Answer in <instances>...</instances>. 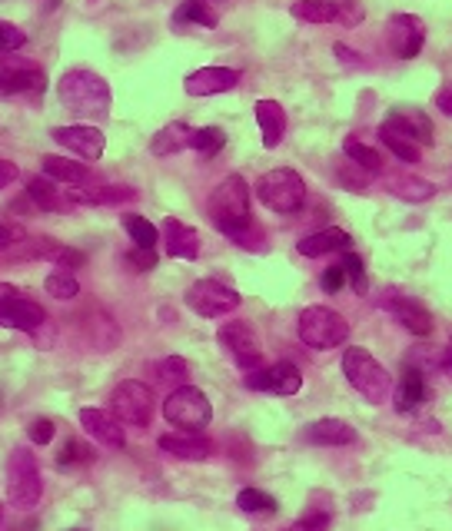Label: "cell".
<instances>
[{
	"label": "cell",
	"instance_id": "cell-1",
	"mask_svg": "<svg viewBox=\"0 0 452 531\" xmlns=\"http://www.w3.org/2000/svg\"><path fill=\"white\" fill-rule=\"evenodd\" d=\"M57 97L70 113H77L80 120H104L113 103L110 83L87 67L67 70V74L57 80Z\"/></svg>",
	"mask_w": 452,
	"mask_h": 531
},
{
	"label": "cell",
	"instance_id": "cell-2",
	"mask_svg": "<svg viewBox=\"0 0 452 531\" xmlns=\"http://www.w3.org/2000/svg\"><path fill=\"white\" fill-rule=\"evenodd\" d=\"M207 216L213 220V226L230 239L243 236L246 229L253 226V220H250V186H246V180L240 173H230L226 180L217 183V190H213L210 200H207Z\"/></svg>",
	"mask_w": 452,
	"mask_h": 531
},
{
	"label": "cell",
	"instance_id": "cell-3",
	"mask_svg": "<svg viewBox=\"0 0 452 531\" xmlns=\"http://www.w3.org/2000/svg\"><path fill=\"white\" fill-rule=\"evenodd\" d=\"M343 376L366 402H373V405H383L389 395H393V379H389V372L383 369V362L373 359L359 346H349L343 352Z\"/></svg>",
	"mask_w": 452,
	"mask_h": 531
},
{
	"label": "cell",
	"instance_id": "cell-4",
	"mask_svg": "<svg viewBox=\"0 0 452 531\" xmlns=\"http://www.w3.org/2000/svg\"><path fill=\"white\" fill-rule=\"evenodd\" d=\"M40 495H44V482H40L37 458L30 449H14L7 458V502L17 512H30L37 508Z\"/></svg>",
	"mask_w": 452,
	"mask_h": 531
},
{
	"label": "cell",
	"instance_id": "cell-5",
	"mask_svg": "<svg viewBox=\"0 0 452 531\" xmlns=\"http://www.w3.org/2000/svg\"><path fill=\"white\" fill-rule=\"evenodd\" d=\"M296 329H300L303 346L320 349V352L343 346V342L349 339V322L339 316L336 309H330V306H306L300 312V322H296Z\"/></svg>",
	"mask_w": 452,
	"mask_h": 531
},
{
	"label": "cell",
	"instance_id": "cell-6",
	"mask_svg": "<svg viewBox=\"0 0 452 531\" xmlns=\"http://www.w3.org/2000/svg\"><path fill=\"white\" fill-rule=\"evenodd\" d=\"M256 196L273 213H296L306 203V183L296 170L280 166V170H270L256 180Z\"/></svg>",
	"mask_w": 452,
	"mask_h": 531
},
{
	"label": "cell",
	"instance_id": "cell-7",
	"mask_svg": "<svg viewBox=\"0 0 452 531\" xmlns=\"http://www.w3.org/2000/svg\"><path fill=\"white\" fill-rule=\"evenodd\" d=\"M163 419L177 425L180 432H203L213 419V405L197 385H180L163 402Z\"/></svg>",
	"mask_w": 452,
	"mask_h": 531
},
{
	"label": "cell",
	"instance_id": "cell-8",
	"mask_svg": "<svg viewBox=\"0 0 452 531\" xmlns=\"http://www.w3.org/2000/svg\"><path fill=\"white\" fill-rule=\"evenodd\" d=\"M110 412L117 415L123 425L147 429V425L153 422V412H157V399H153L150 385H143L137 379H127L110 392Z\"/></svg>",
	"mask_w": 452,
	"mask_h": 531
},
{
	"label": "cell",
	"instance_id": "cell-9",
	"mask_svg": "<svg viewBox=\"0 0 452 531\" xmlns=\"http://www.w3.org/2000/svg\"><path fill=\"white\" fill-rule=\"evenodd\" d=\"M290 14L306 24H339V27H359L366 17V7L359 0H300L290 7Z\"/></svg>",
	"mask_w": 452,
	"mask_h": 531
},
{
	"label": "cell",
	"instance_id": "cell-10",
	"mask_svg": "<svg viewBox=\"0 0 452 531\" xmlns=\"http://www.w3.org/2000/svg\"><path fill=\"white\" fill-rule=\"evenodd\" d=\"M183 303L203 319H220L240 306V293H236L233 286L220 283V279H197V283L187 289Z\"/></svg>",
	"mask_w": 452,
	"mask_h": 531
},
{
	"label": "cell",
	"instance_id": "cell-11",
	"mask_svg": "<svg viewBox=\"0 0 452 531\" xmlns=\"http://www.w3.org/2000/svg\"><path fill=\"white\" fill-rule=\"evenodd\" d=\"M217 339L243 372L263 369V346H260V336H256V329L250 326V322H243V319L226 322V326H220Z\"/></svg>",
	"mask_w": 452,
	"mask_h": 531
},
{
	"label": "cell",
	"instance_id": "cell-12",
	"mask_svg": "<svg viewBox=\"0 0 452 531\" xmlns=\"http://www.w3.org/2000/svg\"><path fill=\"white\" fill-rule=\"evenodd\" d=\"M386 44L399 60H413L423 54L426 44V24L416 14H393L386 24Z\"/></svg>",
	"mask_w": 452,
	"mask_h": 531
},
{
	"label": "cell",
	"instance_id": "cell-13",
	"mask_svg": "<svg viewBox=\"0 0 452 531\" xmlns=\"http://www.w3.org/2000/svg\"><path fill=\"white\" fill-rule=\"evenodd\" d=\"M379 306H383L389 316H396L399 326L409 329L413 336H429V332H433V312L426 309L423 299L406 296V293H399V289H389V293L379 299Z\"/></svg>",
	"mask_w": 452,
	"mask_h": 531
},
{
	"label": "cell",
	"instance_id": "cell-14",
	"mask_svg": "<svg viewBox=\"0 0 452 531\" xmlns=\"http://www.w3.org/2000/svg\"><path fill=\"white\" fill-rule=\"evenodd\" d=\"M246 389L256 392H273V395H296L303 389V372L293 362H276V366H263L246 372Z\"/></svg>",
	"mask_w": 452,
	"mask_h": 531
},
{
	"label": "cell",
	"instance_id": "cell-15",
	"mask_svg": "<svg viewBox=\"0 0 452 531\" xmlns=\"http://www.w3.org/2000/svg\"><path fill=\"white\" fill-rule=\"evenodd\" d=\"M50 137H54V143H60L64 150L77 153L80 160H100V156H104V147H107V137L97 127H90V123L54 127L50 130Z\"/></svg>",
	"mask_w": 452,
	"mask_h": 531
},
{
	"label": "cell",
	"instance_id": "cell-16",
	"mask_svg": "<svg viewBox=\"0 0 452 531\" xmlns=\"http://www.w3.org/2000/svg\"><path fill=\"white\" fill-rule=\"evenodd\" d=\"M383 123L389 130L403 133L406 140L419 143V147H433V120H429L419 107H403V103H399V107L386 113Z\"/></svg>",
	"mask_w": 452,
	"mask_h": 531
},
{
	"label": "cell",
	"instance_id": "cell-17",
	"mask_svg": "<svg viewBox=\"0 0 452 531\" xmlns=\"http://www.w3.org/2000/svg\"><path fill=\"white\" fill-rule=\"evenodd\" d=\"M240 83V70L233 67H200L183 80V90L190 97H217V93L233 90Z\"/></svg>",
	"mask_w": 452,
	"mask_h": 531
},
{
	"label": "cell",
	"instance_id": "cell-18",
	"mask_svg": "<svg viewBox=\"0 0 452 531\" xmlns=\"http://www.w3.org/2000/svg\"><path fill=\"white\" fill-rule=\"evenodd\" d=\"M80 425L94 442L107 445V449H123L127 435H123V422L113 412L104 409H80Z\"/></svg>",
	"mask_w": 452,
	"mask_h": 531
},
{
	"label": "cell",
	"instance_id": "cell-19",
	"mask_svg": "<svg viewBox=\"0 0 452 531\" xmlns=\"http://www.w3.org/2000/svg\"><path fill=\"white\" fill-rule=\"evenodd\" d=\"M160 449L180 458V462H207L213 455V442L203 439L200 432H180V435H160Z\"/></svg>",
	"mask_w": 452,
	"mask_h": 531
},
{
	"label": "cell",
	"instance_id": "cell-20",
	"mask_svg": "<svg viewBox=\"0 0 452 531\" xmlns=\"http://www.w3.org/2000/svg\"><path fill=\"white\" fill-rule=\"evenodd\" d=\"M163 246L173 259H197L200 256V233L187 223L167 216L163 220Z\"/></svg>",
	"mask_w": 452,
	"mask_h": 531
},
{
	"label": "cell",
	"instance_id": "cell-21",
	"mask_svg": "<svg viewBox=\"0 0 452 531\" xmlns=\"http://www.w3.org/2000/svg\"><path fill=\"white\" fill-rule=\"evenodd\" d=\"M349 246H353V236H349L346 229L330 226V229H320V233L303 236L300 243H296V253L313 259V256H326V253H349Z\"/></svg>",
	"mask_w": 452,
	"mask_h": 531
},
{
	"label": "cell",
	"instance_id": "cell-22",
	"mask_svg": "<svg viewBox=\"0 0 452 531\" xmlns=\"http://www.w3.org/2000/svg\"><path fill=\"white\" fill-rule=\"evenodd\" d=\"M0 326L4 329H20V332H37L40 326H47V312L30 299H14V303L0 306Z\"/></svg>",
	"mask_w": 452,
	"mask_h": 531
},
{
	"label": "cell",
	"instance_id": "cell-23",
	"mask_svg": "<svg viewBox=\"0 0 452 531\" xmlns=\"http://www.w3.org/2000/svg\"><path fill=\"white\" fill-rule=\"evenodd\" d=\"M27 200L34 203L40 213H67L70 210L67 190L64 186H57V180H50V176H34V180L27 183Z\"/></svg>",
	"mask_w": 452,
	"mask_h": 531
},
{
	"label": "cell",
	"instance_id": "cell-24",
	"mask_svg": "<svg viewBox=\"0 0 452 531\" xmlns=\"http://www.w3.org/2000/svg\"><path fill=\"white\" fill-rule=\"evenodd\" d=\"M47 80H44V70L37 67H27V64H7L0 70V93H30V97H37V93H44Z\"/></svg>",
	"mask_w": 452,
	"mask_h": 531
},
{
	"label": "cell",
	"instance_id": "cell-25",
	"mask_svg": "<svg viewBox=\"0 0 452 531\" xmlns=\"http://www.w3.org/2000/svg\"><path fill=\"white\" fill-rule=\"evenodd\" d=\"M303 442H310V445H353L356 429L343 419H316L303 429Z\"/></svg>",
	"mask_w": 452,
	"mask_h": 531
},
{
	"label": "cell",
	"instance_id": "cell-26",
	"mask_svg": "<svg viewBox=\"0 0 452 531\" xmlns=\"http://www.w3.org/2000/svg\"><path fill=\"white\" fill-rule=\"evenodd\" d=\"M256 123L263 133V147L276 150L286 137V110L276 100H260L256 103Z\"/></svg>",
	"mask_w": 452,
	"mask_h": 531
},
{
	"label": "cell",
	"instance_id": "cell-27",
	"mask_svg": "<svg viewBox=\"0 0 452 531\" xmlns=\"http://www.w3.org/2000/svg\"><path fill=\"white\" fill-rule=\"evenodd\" d=\"M40 160H44V176H50V180H57L64 186H90L94 183V173L77 160H64V156H54V153L40 156Z\"/></svg>",
	"mask_w": 452,
	"mask_h": 531
},
{
	"label": "cell",
	"instance_id": "cell-28",
	"mask_svg": "<svg viewBox=\"0 0 452 531\" xmlns=\"http://www.w3.org/2000/svg\"><path fill=\"white\" fill-rule=\"evenodd\" d=\"M193 143V130L187 127V123H167V127H160L157 133H153L150 140V153L153 156H173V153H183L190 150Z\"/></svg>",
	"mask_w": 452,
	"mask_h": 531
},
{
	"label": "cell",
	"instance_id": "cell-29",
	"mask_svg": "<svg viewBox=\"0 0 452 531\" xmlns=\"http://www.w3.org/2000/svg\"><path fill=\"white\" fill-rule=\"evenodd\" d=\"M173 27H203L213 30L217 27V10L210 7V0H183V4L173 10Z\"/></svg>",
	"mask_w": 452,
	"mask_h": 531
},
{
	"label": "cell",
	"instance_id": "cell-30",
	"mask_svg": "<svg viewBox=\"0 0 452 531\" xmlns=\"http://www.w3.org/2000/svg\"><path fill=\"white\" fill-rule=\"evenodd\" d=\"M426 399V379L419 369H406L403 379H399V389H396V409L399 412H413L419 402Z\"/></svg>",
	"mask_w": 452,
	"mask_h": 531
},
{
	"label": "cell",
	"instance_id": "cell-31",
	"mask_svg": "<svg viewBox=\"0 0 452 531\" xmlns=\"http://www.w3.org/2000/svg\"><path fill=\"white\" fill-rule=\"evenodd\" d=\"M343 153H346V160H353L363 173H383V153H379L373 143H366L359 137H346Z\"/></svg>",
	"mask_w": 452,
	"mask_h": 531
},
{
	"label": "cell",
	"instance_id": "cell-32",
	"mask_svg": "<svg viewBox=\"0 0 452 531\" xmlns=\"http://www.w3.org/2000/svg\"><path fill=\"white\" fill-rule=\"evenodd\" d=\"M386 190L406 203H426L436 196V186L429 180H419V176H396V180H389Z\"/></svg>",
	"mask_w": 452,
	"mask_h": 531
},
{
	"label": "cell",
	"instance_id": "cell-33",
	"mask_svg": "<svg viewBox=\"0 0 452 531\" xmlns=\"http://www.w3.org/2000/svg\"><path fill=\"white\" fill-rule=\"evenodd\" d=\"M379 140H383V147H389V153L396 156V160H403V163H419V143H413V140H406L403 133H396V130H389L386 123H379Z\"/></svg>",
	"mask_w": 452,
	"mask_h": 531
},
{
	"label": "cell",
	"instance_id": "cell-34",
	"mask_svg": "<svg viewBox=\"0 0 452 531\" xmlns=\"http://www.w3.org/2000/svg\"><path fill=\"white\" fill-rule=\"evenodd\" d=\"M236 505H240V512H246V515H273L276 512V498L260 492V488H243V492L236 495Z\"/></svg>",
	"mask_w": 452,
	"mask_h": 531
},
{
	"label": "cell",
	"instance_id": "cell-35",
	"mask_svg": "<svg viewBox=\"0 0 452 531\" xmlns=\"http://www.w3.org/2000/svg\"><path fill=\"white\" fill-rule=\"evenodd\" d=\"M123 229L130 233V239H133V246H143V249H153L157 246V239H160V233H157V226H153L150 220H143V216H123Z\"/></svg>",
	"mask_w": 452,
	"mask_h": 531
},
{
	"label": "cell",
	"instance_id": "cell-36",
	"mask_svg": "<svg viewBox=\"0 0 452 531\" xmlns=\"http://www.w3.org/2000/svg\"><path fill=\"white\" fill-rule=\"evenodd\" d=\"M157 379L163 385H170V389H180V385H190V366H187V359H180V356H167L157 366Z\"/></svg>",
	"mask_w": 452,
	"mask_h": 531
},
{
	"label": "cell",
	"instance_id": "cell-37",
	"mask_svg": "<svg viewBox=\"0 0 452 531\" xmlns=\"http://www.w3.org/2000/svg\"><path fill=\"white\" fill-rule=\"evenodd\" d=\"M223 147H226V133L220 127H200V130H193L190 150H197L200 156H217Z\"/></svg>",
	"mask_w": 452,
	"mask_h": 531
},
{
	"label": "cell",
	"instance_id": "cell-38",
	"mask_svg": "<svg viewBox=\"0 0 452 531\" xmlns=\"http://www.w3.org/2000/svg\"><path fill=\"white\" fill-rule=\"evenodd\" d=\"M44 289L54 299H74L80 293V283H77V276L70 273V269H57V273H50L47 276V283Z\"/></svg>",
	"mask_w": 452,
	"mask_h": 531
},
{
	"label": "cell",
	"instance_id": "cell-39",
	"mask_svg": "<svg viewBox=\"0 0 452 531\" xmlns=\"http://www.w3.org/2000/svg\"><path fill=\"white\" fill-rule=\"evenodd\" d=\"M339 263H343V273H346V283H349V289L363 296L366 289H369V279H366V266H363V259H359L356 253H346L343 259H339Z\"/></svg>",
	"mask_w": 452,
	"mask_h": 531
},
{
	"label": "cell",
	"instance_id": "cell-40",
	"mask_svg": "<svg viewBox=\"0 0 452 531\" xmlns=\"http://www.w3.org/2000/svg\"><path fill=\"white\" fill-rule=\"evenodd\" d=\"M90 458H94V452H90L84 442L67 439V442H64V452H60L57 462H60V465H87Z\"/></svg>",
	"mask_w": 452,
	"mask_h": 531
},
{
	"label": "cell",
	"instance_id": "cell-41",
	"mask_svg": "<svg viewBox=\"0 0 452 531\" xmlns=\"http://www.w3.org/2000/svg\"><path fill=\"white\" fill-rule=\"evenodd\" d=\"M27 44V34L20 30L17 24H10V20H0V50H20Z\"/></svg>",
	"mask_w": 452,
	"mask_h": 531
},
{
	"label": "cell",
	"instance_id": "cell-42",
	"mask_svg": "<svg viewBox=\"0 0 452 531\" xmlns=\"http://www.w3.org/2000/svg\"><path fill=\"white\" fill-rule=\"evenodd\" d=\"M326 528H330V515L310 508V512H306L300 522H293L290 528H283V531H326Z\"/></svg>",
	"mask_w": 452,
	"mask_h": 531
},
{
	"label": "cell",
	"instance_id": "cell-43",
	"mask_svg": "<svg viewBox=\"0 0 452 531\" xmlns=\"http://www.w3.org/2000/svg\"><path fill=\"white\" fill-rule=\"evenodd\" d=\"M127 263H130V269H137V273H150V269L157 266V253H153V249H143V246H133L127 253Z\"/></svg>",
	"mask_w": 452,
	"mask_h": 531
},
{
	"label": "cell",
	"instance_id": "cell-44",
	"mask_svg": "<svg viewBox=\"0 0 452 531\" xmlns=\"http://www.w3.org/2000/svg\"><path fill=\"white\" fill-rule=\"evenodd\" d=\"M27 435H30V442H34V445H47L50 439H54V422H50V419H34L27 425Z\"/></svg>",
	"mask_w": 452,
	"mask_h": 531
},
{
	"label": "cell",
	"instance_id": "cell-45",
	"mask_svg": "<svg viewBox=\"0 0 452 531\" xmlns=\"http://www.w3.org/2000/svg\"><path fill=\"white\" fill-rule=\"evenodd\" d=\"M20 239H27L24 226H17V223H0V253H7L10 246L20 243Z\"/></svg>",
	"mask_w": 452,
	"mask_h": 531
},
{
	"label": "cell",
	"instance_id": "cell-46",
	"mask_svg": "<svg viewBox=\"0 0 452 531\" xmlns=\"http://www.w3.org/2000/svg\"><path fill=\"white\" fill-rule=\"evenodd\" d=\"M320 283H323V289H326V293H339V289H346L349 283H346L343 263H336V266H330V269H326Z\"/></svg>",
	"mask_w": 452,
	"mask_h": 531
},
{
	"label": "cell",
	"instance_id": "cell-47",
	"mask_svg": "<svg viewBox=\"0 0 452 531\" xmlns=\"http://www.w3.org/2000/svg\"><path fill=\"white\" fill-rule=\"evenodd\" d=\"M336 176H339V183H343L346 190L366 193V180H359V176H356L353 170H343V166H339V170H336Z\"/></svg>",
	"mask_w": 452,
	"mask_h": 531
},
{
	"label": "cell",
	"instance_id": "cell-48",
	"mask_svg": "<svg viewBox=\"0 0 452 531\" xmlns=\"http://www.w3.org/2000/svg\"><path fill=\"white\" fill-rule=\"evenodd\" d=\"M34 336V342H37V349H54V339H57V332H54V326H40L37 332H30Z\"/></svg>",
	"mask_w": 452,
	"mask_h": 531
},
{
	"label": "cell",
	"instance_id": "cell-49",
	"mask_svg": "<svg viewBox=\"0 0 452 531\" xmlns=\"http://www.w3.org/2000/svg\"><path fill=\"white\" fill-rule=\"evenodd\" d=\"M17 176H20V170L10 160H0V193L7 190L10 183H17Z\"/></svg>",
	"mask_w": 452,
	"mask_h": 531
},
{
	"label": "cell",
	"instance_id": "cell-50",
	"mask_svg": "<svg viewBox=\"0 0 452 531\" xmlns=\"http://www.w3.org/2000/svg\"><path fill=\"white\" fill-rule=\"evenodd\" d=\"M436 107L446 113V117L452 120V83H446V87L436 90Z\"/></svg>",
	"mask_w": 452,
	"mask_h": 531
},
{
	"label": "cell",
	"instance_id": "cell-51",
	"mask_svg": "<svg viewBox=\"0 0 452 531\" xmlns=\"http://www.w3.org/2000/svg\"><path fill=\"white\" fill-rule=\"evenodd\" d=\"M14 299H20V289H17V286H7V283H0V306L14 303Z\"/></svg>",
	"mask_w": 452,
	"mask_h": 531
},
{
	"label": "cell",
	"instance_id": "cell-52",
	"mask_svg": "<svg viewBox=\"0 0 452 531\" xmlns=\"http://www.w3.org/2000/svg\"><path fill=\"white\" fill-rule=\"evenodd\" d=\"M336 54H339V60H343V64H356L353 50H349L346 44H336Z\"/></svg>",
	"mask_w": 452,
	"mask_h": 531
},
{
	"label": "cell",
	"instance_id": "cell-53",
	"mask_svg": "<svg viewBox=\"0 0 452 531\" xmlns=\"http://www.w3.org/2000/svg\"><path fill=\"white\" fill-rule=\"evenodd\" d=\"M443 362H446V369L452 372V339H449V346H446V359Z\"/></svg>",
	"mask_w": 452,
	"mask_h": 531
},
{
	"label": "cell",
	"instance_id": "cell-54",
	"mask_svg": "<svg viewBox=\"0 0 452 531\" xmlns=\"http://www.w3.org/2000/svg\"><path fill=\"white\" fill-rule=\"evenodd\" d=\"M0 528H4V502H0Z\"/></svg>",
	"mask_w": 452,
	"mask_h": 531
},
{
	"label": "cell",
	"instance_id": "cell-55",
	"mask_svg": "<svg viewBox=\"0 0 452 531\" xmlns=\"http://www.w3.org/2000/svg\"><path fill=\"white\" fill-rule=\"evenodd\" d=\"M70 531H87V528H70Z\"/></svg>",
	"mask_w": 452,
	"mask_h": 531
}]
</instances>
